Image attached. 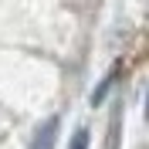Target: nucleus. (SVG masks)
Instances as JSON below:
<instances>
[{
    "instance_id": "obj_1",
    "label": "nucleus",
    "mask_w": 149,
    "mask_h": 149,
    "mask_svg": "<svg viewBox=\"0 0 149 149\" xmlns=\"http://www.w3.org/2000/svg\"><path fill=\"white\" fill-rule=\"evenodd\" d=\"M54 139H58V119H47L41 125V132L34 136L31 149H54Z\"/></svg>"
},
{
    "instance_id": "obj_2",
    "label": "nucleus",
    "mask_w": 149,
    "mask_h": 149,
    "mask_svg": "<svg viewBox=\"0 0 149 149\" xmlns=\"http://www.w3.org/2000/svg\"><path fill=\"white\" fill-rule=\"evenodd\" d=\"M68 149H88V129H78V132H74V139H71Z\"/></svg>"
}]
</instances>
